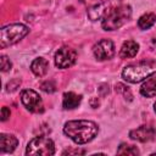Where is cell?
I'll return each instance as SVG.
<instances>
[{"label":"cell","instance_id":"obj_1","mask_svg":"<svg viewBox=\"0 0 156 156\" xmlns=\"http://www.w3.org/2000/svg\"><path fill=\"white\" fill-rule=\"evenodd\" d=\"M63 133L76 144H87L98 135L99 127L93 121H68L63 126Z\"/></svg>","mask_w":156,"mask_h":156},{"label":"cell","instance_id":"obj_2","mask_svg":"<svg viewBox=\"0 0 156 156\" xmlns=\"http://www.w3.org/2000/svg\"><path fill=\"white\" fill-rule=\"evenodd\" d=\"M132 16V9L129 5H119L112 7L102 18V28L105 30H115L121 28Z\"/></svg>","mask_w":156,"mask_h":156},{"label":"cell","instance_id":"obj_3","mask_svg":"<svg viewBox=\"0 0 156 156\" xmlns=\"http://www.w3.org/2000/svg\"><path fill=\"white\" fill-rule=\"evenodd\" d=\"M156 73V62H140L129 65L122 71V78L129 83H140L151 74Z\"/></svg>","mask_w":156,"mask_h":156},{"label":"cell","instance_id":"obj_4","mask_svg":"<svg viewBox=\"0 0 156 156\" xmlns=\"http://www.w3.org/2000/svg\"><path fill=\"white\" fill-rule=\"evenodd\" d=\"M28 33H29L28 27L22 24V23H12V24L2 27L0 30V46H1V49H5L6 46H10V45L18 43Z\"/></svg>","mask_w":156,"mask_h":156},{"label":"cell","instance_id":"obj_5","mask_svg":"<svg viewBox=\"0 0 156 156\" xmlns=\"http://www.w3.org/2000/svg\"><path fill=\"white\" fill-rule=\"evenodd\" d=\"M55 154V144L50 138L46 136H35L33 138L26 149V155H43V156H51Z\"/></svg>","mask_w":156,"mask_h":156},{"label":"cell","instance_id":"obj_6","mask_svg":"<svg viewBox=\"0 0 156 156\" xmlns=\"http://www.w3.org/2000/svg\"><path fill=\"white\" fill-rule=\"evenodd\" d=\"M21 101L23 104V106L34 113H39L44 111L43 107V101L41 98L39 96V94L32 89H24L21 93Z\"/></svg>","mask_w":156,"mask_h":156},{"label":"cell","instance_id":"obj_7","mask_svg":"<svg viewBox=\"0 0 156 156\" xmlns=\"http://www.w3.org/2000/svg\"><path fill=\"white\" fill-rule=\"evenodd\" d=\"M77 58V52L69 46H62L55 54V65L58 68H68L71 67Z\"/></svg>","mask_w":156,"mask_h":156},{"label":"cell","instance_id":"obj_8","mask_svg":"<svg viewBox=\"0 0 156 156\" xmlns=\"http://www.w3.org/2000/svg\"><path fill=\"white\" fill-rule=\"evenodd\" d=\"M93 54L99 61H105L110 60L115 55V44L110 39H101L99 40L94 48H93Z\"/></svg>","mask_w":156,"mask_h":156},{"label":"cell","instance_id":"obj_9","mask_svg":"<svg viewBox=\"0 0 156 156\" xmlns=\"http://www.w3.org/2000/svg\"><path fill=\"white\" fill-rule=\"evenodd\" d=\"M155 135H156V129L151 126H140L129 132V138L132 140H136V141H141V143L152 140L155 138Z\"/></svg>","mask_w":156,"mask_h":156},{"label":"cell","instance_id":"obj_10","mask_svg":"<svg viewBox=\"0 0 156 156\" xmlns=\"http://www.w3.org/2000/svg\"><path fill=\"white\" fill-rule=\"evenodd\" d=\"M18 145V140L12 134H0V150L1 152H12Z\"/></svg>","mask_w":156,"mask_h":156},{"label":"cell","instance_id":"obj_11","mask_svg":"<svg viewBox=\"0 0 156 156\" xmlns=\"http://www.w3.org/2000/svg\"><path fill=\"white\" fill-rule=\"evenodd\" d=\"M140 94L146 98L156 96V73H154L146 78V80L144 82V84L140 88Z\"/></svg>","mask_w":156,"mask_h":156},{"label":"cell","instance_id":"obj_12","mask_svg":"<svg viewBox=\"0 0 156 156\" xmlns=\"http://www.w3.org/2000/svg\"><path fill=\"white\" fill-rule=\"evenodd\" d=\"M138 51H139V44L134 40H127L123 43L119 50V56L122 58H130L134 57Z\"/></svg>","mask_w":156,"mask_h":156},{"label":"cell","instance_id":"obj_13","mask_svg":"<svg viewBox=\"0 0 156 156\" xmlns=\"http://www.w3.org/2000/svg\"><path fill=\"white\" fill-rule=\"evenodd\" d=\"M107 11H108V5L106 2H99L88 10V16L91 21H96L100 18H104V16L107 13Z\"/></svg>","mask_w":156,"mask_h":156},{"label":"cell","instance_id":"obj_14","mask_svg":"<svg viewBox=\"0 0 156 156\" xmlns=\"http://www.w3.org/2000/svg\"><path fill=\"white\" fill-rule=\"evenodd\" d=\"M30 69L37 77H43L48 73L49 69V62L43 57H37L30 63Z\"/></svg>","mask_w":156,"mask_h":156},{"label":"cell","instance_id":"obj_15","mask_svg":"<svg viewBox=\"0 0 156 156\" xmlns=\"http://www.w3.org/2000/svg\"><path fill=\"white\" fill-rule=\"evenodd\" d=\"M82 101V95H78L73 91H68L63 94V100H62V106L66 110H72L78 107V105Z\"/></svg>","mask_w":156,"mask_h":156},{"label":"cell","instance_id":"obj_16","mask_svg":"<svg viewBox=\"0 0 156 156\" xmlns=\"http://www.w3.org/2000/svg\"><path fill=\"white\" fill-rule=\"evenodd\" d=\"M156 22V15L155 13H145L138 20V26L140 29H149L154 26Z\"/></svg>","mask_w":156,"mask_h":156},{"label":"cell","instance_id":"obj_17","mask_svg":"<svg viewBox=\"0 0 156 156\" xmlns=\"http://www.w3.org/2000/svg\"><path fill=\"white\" fill-rule=\"evenodd\" d=\"M117 154L118 155H139V150L136 149V146L121 144V146L117 150Z\"/></svg>","mask_w":156,"mask_h":156},{"label":"cell","instance_id":"obj_18","mask_svg":"<svg viewBox=\"0 0 156 156\" xmlns=\"http://www.w3.org/2000/svg\"><path fill=\"white\" fill-rule=\"evenodd\" d=\"M116 91H117V93H121V94L123 95V98H124V99H128L129 101L133 99V95H132L130 90L128 89V87H126V85L122 84V83H117V84H116Z\"/></svg>","mask_w":156,"mask_h":156},{"label":"cell","instance_id":"obj_19","mask_svg":"<svg viewBox=\"0 0 156 156\" xmlns=\"http://www.w3.org/2000/svg\"><path fill=\"white\" fill-rule=\"evenodd\" d=\"M40 89L43 91L48 93V94H51V93H54L56 90V85H55V83L52 80H45V82H43L40 84Z\"/></svg>","mask_w":156,"mask_h":156},{"label":"cell","instance_id":"obj_20","mask_svg":"<svg viewBox=\"0 0 156 156\" xmlns=\"http://www.w3.org/2000/svg\"><path fill=\"white\" fill-rule=\"evenodd\" d=\"M0 65H1V71H2V72H7V71H10L11 67H12V62H11L10 58H9L7 56H5V55L1 56V58H0Z\"/></svg>","mask_w":156,"mask_h":156},{"label":"cell","instance_id":"obj_21","mask_svg":"<svg viewBox=\"0 0 156 156\" xmlns=\"http://www.w3.org/2000/svg\"><path fill=\"white\" fill-rule=\"evenodd\" d=\"M85 150L83 149H67L62 152V155H84Z\"/></svg>","mask_w":156,"mask_h":156},{"label":"cell","instance_id":"obj_22","mask_svg":"<svg viewBox=\"0 0 156 156\" xmlns=\"http://www.w3.org/2000/svg\"><path fill=\"white\" fill-rule=\"evenodd\" d=\"M10 115H11L10 108H7L6 106H4V107L1 108V121H2V122H5V121L10 117Z\"/></svg>","mask_w":156,"mask_h":156},{"label":"cell","instance_id":"obj_23","mask_svg":"<svg viewBox=\"0 0 156 156\" xmlns=\"http://www.w3.org/2000/svg\"><path fill=\"white\" fill-rule=\"evenodd\" d=\"M90 104H91V106H93L94 108L99 106V101H98V99H91V100H90Z\"/></svg>","mask_w":156,"mask_h":156},{"label":"cell","instance_id":"obj_24","mask_svg":"<svg viewBox=\"0 0 156 156\" xmlns=\"http://www.w3.org/2000/svg\"><path fill=\"white\" fill-rule=\"evenodd\" d=\"M154 110H155V112H156V102L154 104Z\"/></svg>","mask_w":156,"mask_h":156}]
</instances>
